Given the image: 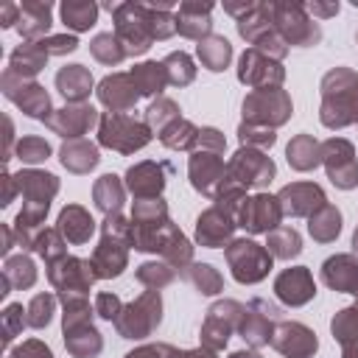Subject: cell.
<instances>
[{"instance_id":"bcb514c9","label":"cell","mask_w":358,"mask_h":358,"mask_svg":"<svg viewBox=\"0 0 358 358\" xmlns=\"http://www.w3.org/2000/svg\"><path fill=\"white\" fill-rule=\"evenodd\" d=\"M90 50H92V56H95L98 62H103V64H117V62H123V56H126V50L120 48L117 36H112V34H98V36L92 39Z\"/></svg>"},{"instance_id":"7402d4cb","label":"cell","mask_w":358,"mask_h":358,"mask_svg":"<svg viewBox=\"0 0 358 358\" xmlns=\"http://www.w3.org/2000/svg\"><path fill=\"white\" fill-rule=\"evenodd\" d=\"M235 227L238 224H235L232 213H227L224 207L215 204V207H210V210H204L199 215V221H196V241L201 246H210V249L224 246L232 238V229Z\"/></svg>"},{"instance_id":"74e56055","label":"cell","mask_w":358,"mask_h":358,"mask_svg":"<svg viewBox=\"0 0 358 358\" xmlns=\"http://www.w3.org/2000/svg\"><path fill=\"white\" fill-rule=\"evenodd\" d=\"M199 59H201V64L207 70L218 73V70H224L229 64L232 48H229V42L224 36H207V39L199 42Z\"/></svg>"},{"instance_id":"f1b7e54d","label":"cell","mask_w":358,"mask_h":358,"mask_svg":"<svg viewBox=\"0 0 358 358\" xmlns=\"http://www.w3.org/2000/svg\"><path fill=\"white\" fill-rule=\"evenodd\" d=\"M45 62H48V50H45V45H42V39H39V42H25V45H20V48L11 53L8 70H11L14 76L34 78V76L45 67Z\"/></svg>"},{"instance_id":"f6af8a7d","label":"cell","mask_w":358,"mask_h":358,"mask_svg":"<svg viewBox=\"0 0 358 358\" xmlns=\"http://www.w3.org/2000/svg\"><path fill=\"white\" fill-rule=\"evenodd\" d=\"M165 73H168V84H190L193 81V76H196V67H193V62H190V56L187 53H171L165 62Z\"/></svg>"},{"instance_id":"816d5d0a","label":"cell","mask_w":358,"mask_h":358,"mask_svg":"<svg viewBox=\"0 0 358 358\" xmlns=\"http://www.w3.org/2000/svg\"><path fill=\"white\" fill-rule=\"evenodd\" d=\"M25 324H28V310L22 305H8L3 310V338H6V344H11L14 336H20Z\"/></svg>"},{"instance_id":"44dd1931","label":"cell","mask_w":358,"mask_h":358,"mask_svg":"<svg viewBox=\"0 0 358 358\" xmlns=\"http://www.w3.org/2000/svg\"><path fill=\"white\" fill-rule=\"evenodd\" d=\"M274 294L280 296V302L296 308V305H305L316 296V282L305 266H294V268H285L274 280Z\"/></svg>"},{"instance_id":"8992f818","label":"cell","mask_w":358,"mask_h":358,"mask_svg":"<svg viewBox=\"0 0 358 358\" xmlns=\"http://www.w3.org/2000/svg\"><path fill=\"white\" fill-rule=\"evenodd\" d=\"M271 252L249 238L232 241L227 246V263L238 282H260L271 268Z\"/></svg>"},{"instance_id":"94428289","label":"cell","mask_w":358,"mask_h":358,"mask_svg":"<svg viewBox=\"0 0 358 358\" xmlns=\"http://www.w3.org/2000/svg\"><path fill=\"white\" fill-rule=\"evenodd\" d=\"M179 358H215L213 355V350H185V352H179Z\"/></svg>"},{"instance_id":"5b68a950","label":"cell","mask_w":358,"mask_h":358,"mask_svg":"<svg viewBox=\"0 0 358 358\" xmlns=\"http://www.w3.org/2000/svg\"><path fill=\"white\" fill-rule=\"evenodd\" d=\"M162 322V302H159V294L157 291H145L140 294L137 302L126 305L123 313L117 316L115 327L123 338H145L151 336Z\"/></svg>"},{"instance_id":"c3c4849f","label":"cell","mask_w":358,"mask_h":358,"mask_svg":"<svg viewBox=\"0 0 358 358\" xmlns=\"http://www.w3.org/2000/svg\"><path fill=\"white\" fill-rule=\"evenodd\" d=\"M53 305H56V299H53L50 294H36V296L31 299V305L25 308V310H28V324H31L34 330H42V327L50 322V316H53Z\"/></svg>"},{"instance_id":"e7e4bbea","label":"cell","mask_w":358,"mask_h":358,"mask_svg":"<svg viewBox=\"0 0 358 358\" xmlns=\"http://www.w3.org/2000/svg\"><path fill=\"white\" fill-rule=\"evenodd\" d=\"M6 123H8V134H6V143H8V145H11V120H8V117H6ZM8 154H11V151H6V159H11V157H8Z\"/></svg>"},{"instance_id":"83f0119b","label":"cell","mask_w":358,"mask_h":358,"mask_svg":"<svg viewBox=\"0 0 358 358\" xmlns=\"http://www.w3.org/2000/svg\"><path fill=\"white\" fill-rule=\"evenodd\" d=\"M50 28V3H22L17 14V31L28 42H39V36Z\"/></svg>"},{"instance_id":"7a4b0ae2","label":"cell","mask_w":358,"mask_h":358,"mask_svg":"<svg viewBox=\"0 0 358 358\" xmlns=\"http://www.w3.org/2000/svg\"><path fill=\"white\" fill-rule=\"evenodd\" d=\"M48 280L50 285L59 291L62 302H78L87 299L90 285L98 280L92 260H78V257H59L53 263H48Z\"/></svg>"},{"instance_id":"91938a15","label":"cell","mask_w":358,"mask_h":358,"mask_svg":"<svg viewBox=\"0 0 358 358\" xmlns=\"http://www.w3.org/2000/svg\"><path fill=\"white\" fill-rule=\"evenodd\" d=\"M199 143H201V148L204 151H215V154H221L224 151V137H221V131L218 129H201V134H199Z\"/></svg>"},{"instance_id":"8fae6325","label":"cell","mask_w":358,"mask_h":358,"mask_svg":"<svg viewBox=\"0 0 358 358\" xmlns=\"http://www.w3.org/2000/svg\"><path fill=\"white\" fill-rule=\"evenodd\" d=\"M227 171H229V179L238 182L243 190L246 187H263L274 179V162L263 151H255V148H241L229 159Z\"/></svg>"},{"instance_id":"ba28073f","label":"cell","mask_w":358,"mask_h":358,"mask_svg":"<svg viewBox=\"0 0 358 358\" xmlns=\"http://www.w3.org/2000/svg\"><path fill=\"white\" fill-rule=\"evenodd\" d=\"M241 319H243V305H238L232 299L215 302L207 310V319L201 324V344L207 350H221L229 341L232 330L241 327Z\"/></svg>"},{"instance_id":"ac0fdd59","label":"cell","mask_w":358,"mask_h":358,"mask_svg":"<svg viewBox=\"0 0 358 358\" xmlns=\"http://www.w3.org/2000/svg\"><path fill=\"white\" fill-rule=\"evenodd\" d=\"M274 20H277V28L285 45H313L322 36L319 25L302 17L299 6H274Z\"/></svg>"},{"instance_id":"ab89813d","label":"cell","mask_w":358,"mask_h":358,"mask_svg":"<svg viewBox=\"0 0 358 358\" xmlns=\"http://www.w3.org/2000/svg\"><path fill=\"white\" fill-rule=\"evenodd\" d=\"M266 249L271 252V257H280V260H291L302 252V241H299V232L291 229V227H277L268 232V243Z\"/></svg>"},{"instance_id":"d6a6232c","label":"cell","mask_w":358,"mask_h":358,"mask_svg":"<svg viewBox=\"0 0 358 358\" xmlns=\"http://www.w3.org/2000/svg\"><path fill=\"white\" fill-rule=\"evenodd\" d=\"M288 165L296 171H310L322 162V145L310 134H299L288 143Z\"/></svg>"},{"instance_id":"ee69618b","label":"cell","mask_w":358,"mask_h":358,"mask_svg":"<svg viewBox=\"0 0 358 358\" xmlns=\"http://www.w3.org/2000/svg\"><path fill=\"white\" fill-rule=\"evenodd\" d=\"M185 280L193 282L201 294H218L221 291V274L210 266V263H193L185 271Z\"/></svg>"},{"instance_id":"1f68e13d","label":"cell","mask_w":358,"mask_h":358,"mask_svg":"<svg viewBox=\"0 0 358 358\" xmlns=\"http://www.w3.org/2000/svg\"><path fill=\"white\" fill-rule=\"evenodd\" d=\"M62 157V165L73 173H87L98 165V148L90 143V140H70L62 145L59 151Z\"/></svg>"},{"instance_id":"6da1fadb","label":"cell","mask_w":358,"mask_h":358,"mask_svg":"<svg viewBox=\"0 0 358 358\" xmlns=\"http://www.w3.org/2000/svg\"><path fill=\"white\" fill-rule=\"evenodd\" d=\"M352 120H358V76L336 67L322 78V123L327 129H344Z\"/></svg>"},{"instance_id":"9c48e42d","label":"cell","mask_w":358,"mask_h":358,"mask_svg":"<svg viewBox=\"0 0 358 358\" xmlns=\"http://www.w3.org/2000/svg\"><path fill=\"white\" fill-rule=\"evenodd\" d=\"M3 92L28 117H39V120H48L50 117V98H48V92L36 81L22 78V76H14L11 70H6L3 73Z\"/></svg>"},{"instance_id":"f5cc1de1","label":"cell","mask_w":358,"mask_h":358,"mask_svg":"<svg viewBox=\"0 0 358 358\" xmlns=\"http://www.w3.org/2000/svg\"><path fill=\"white\" fill-rule=\"evenodd\" d=\"M162 257H165L171 266H179V268H182V266H187V263H190V257H193V246H190V241L179 232V235L168 243V249L162 252Z\"/></svg>"},{"instance_id":"d6986e66","label":"cell","mask_w":358,"mask_h":358,"mask_svg":"<svg viewBox=\"0 0 358 358\" xmlns=\"http://www.w3.org/2000/svg\"><path fill=\"white\" fill-rule=\"evenodd\" d=\"M168 176H171L168 162H140L126 171V187L137 199H157V193H162Z\"/></svg>"},{"instance_id":"8d00e7d4","label":"cell","mask_w":358,"mask_h":358,"mask_svg":"<svg viewBox=\"0 0 358 358\" xmlns=\"http://www.w3.org/2000/svg\"><path fill=\"white\" fill-rule=\"evenodd\" d=\"M3 282H6V288H31V285L36 282V268H34V260H31L28 255L6 257Z\"/></svg>"},{"instance_id":"03108f58","label":"cell","mask_w":358,"mask_h":358,"mask_svg":"<svg viewBox=\"0 0 358 358\" xmlns=\"http://www.w3.org/2000/svg\"><path fill=\"white\" fill-rule=\"evenodd\" d=\"M352 249L358 252V227H355V235H352Z\"/></svg>"},{"instance_id":"ffe728a7","label":"cell","mask_w":358,"mask_h":358,"mask_svg":"<svg viewBox=\"0 0 358 358\" xmlns=\"http://www.w3.org/2000/svg\"><path fill=\"white\" fill-rule=\"evenodd\" d=\"M280 207L282 215H313L319 207H324V193L313 182H294L280 190Z\"/></svg>"},{"instance_id":"4316f807","label":"cell","mask_w":358,"mask_h":358,"mask_svg":"<svg viewBox=\"0 0 358 358\" xmlns=\"http://www.w3.org/2000/svg\"><path fill=\"white\" fill-rule=\"evenodd\" d=\"M56 87L70 103H84V98L92 90V76L84 64H67L56 73Z\"/></svg>"},{"instance_id":"9a60e30c","label":"cell","mask_w":358,"mask_h":358,"mask_svg":"<svg viewBox=\"0 0 358 358\" xmlns=\"http://www.w3.org/2000/svg\"><path fill=\"white\" fill-rule=\"evenodd\" d=\"M282 76H285L282 67H280L274 59H268L266 53H260L257 48H252V50H246V53L241 56L238 78H241L243 84L255 87V90H274V87L282 84Z\"/></svg>"},{"instance_id":"d590c367","label":"cell","mask_w":358,"mask_h":358,"mask_svg":"<svg viewBox=\"0 0 358 358\" xmlns=\"http://www.w3.org/2000/svg\"><path fill=\"white\" fill-rule=\"evenodd\" d=\"M308 232H310L316 241H322V243H327V241H336V235L341 232V213H338L333 204H324V207H319V210L310 215Z\"/></svg>"},{"instance_id":"3957f363","label":"cell","mask_w":358,"mask_h":358,"mask_svg":"<svg viewBox=\"0 0 358 358\" xmlns=\"http://www.w3.org/2000/svg\"><path fill=\"white\" fill-rule=\"evenodd\" d=\"M117 17V42L123 45L126 56L145 53L154 36V11L151 6H109Z\"/></svg>"},{"instance_id":"be15d7a7","label":"cell","mask_w":358,"mask_h":358,"mask_svg":"<svg viewBox=\"0 0 358 358\" xmlns=\"http://www.w3.org/2000/svg\"><path fill=\"white\" fill-rule=\"evenodd\" d=\"M229 358H260V355H257V352H252V350H246V352H243V350H238V352H232Z\"/></svg>"},{"instance_id":"db71d44e","label":"cell","mask_w":358,"mask_h":358,"mask_svg":"<svg viewBox=\"0 0 358 358\" xmlns=\"http://www.w3.org/2000/svg\"><path fill=\"white\" fill-rule=\"evenodd\" d=\"M238 134H241V143L260 145V148H266V145H271V143H274V131H271V129H263V126H249V123H241Z\"/></svg>"},{"instance_id":"cb8c5ba5","label":"cell","mask_w":358,"mask_h":358,"mask_svg":"<svg viewBox=\"0 0 358 358\" xmlns=\"http://www.w3.org/2000/svg\"><path fill=\"white\" fill-rule=\"evenodd\" d=\"M98 98L103 106H109L115 115H123L126 109H131L140 98L131 76L126 73H115V76H106L101 84H98Z\"/></svg>"},{"instance_id":"680465c9","label":"cell","mask_w":358,"mask_h":358,"mask_svg":"<svg viewBox=\"0 0 358 358\" xmlns=\"http://www.w3.org/2000/svg\"><path fill=\"white\" fill-rule=\"evenodd\" d=\"M48 56H64V53H73L78 48L76 36H50V39H42Z\"/></svg>"},{"instance_id":"7c38bea8","label":"cell","mask_w":358,"mask_h":358,"mask_svg":"<svg viewBox=\"0 0 358 358\" xmlns=\"http://www.w3.org/2000/svg\"><path fill=\"white\" fill-rule=\"evenodd\" d=\"M322 162H324L327 176L336 187L350 190L358 185V159H355V151L347 140H341V137L327 140L322 145Z\"/></svg>"},{"instance_id":"e0dca14e","label":"cell","mask_w":358,"mask_h":358,"mask_svg":"<svg viewBox=\"0 0 358 358\" xmlns=\"http://www.w3.org/2000/svg\"><path fill=\"white\" fill-rule=\"evenodd\" d=\"M271 347L285 358H310L316 352L319 341H316V333L310 327H305L299 322H282L274 330Z\"/></svg>"},{"instance_id":"60d3db41","label":"cell","mask_w":358,"mask_h":358,"mask_svg":"<svg viewBox=\"0 0 358 358\" xmlns=\"http://www.w3.org/2000/svg\"><path fill=\"white\" fill-rule=\"evenodd\" d=\"M168 218V207L162 199H137L134 210H131V224L134 227H157L165 224Z\"/></svg>"},{"instance_id":"11a10c76","label":"cell","mask_w":358,"mask_h":358,"mask_svg":"<svg viewBox=\"0 0 358 358\" xmlns=\"http://www.w3.org/2000/svg\"><path fill=\"white\" fill-rule=\"evenodd\" d=\"M95 313L101 319H109V322H117V316L123 313V302L115 296V294H98L95 296Z\"/></svg>"},{"instance_id":"603a6c76","label":"cell","mask_w":358,"mask_h":358,"mask_svg":"<svg viewBox=\"0 0 358 358\" xmlns=\"http://www.w3.org/2000/svg\"><path fill=\"white\" fill-rule=\"evenodd\" d=\"M95 120H101V117L90 103H73V106H64L56 115H50L48 126L67 140H81V134H87Z\"/></svg>"},{"instance_id":"2e32d148","label":"cell","mask_w":358,"mask_h":358,"mask_svg":"<svg viewBox=\"0 0 358 358\" xmlns=\"http://www.w3.org/2000/svg\"><path fill=\"white\" fill-rule=\"evenodd\" d=\"M14 179H17V190H20L22 199H25V207H22V210L48 213L50 199H53L56 190H59L56 176H53V173H45V171L28 168V171H20Z\"/></svg>"},{"instance_id":"6f0895ef","label":"cell","mask_w":358,"mask_h":358,"mask_svg":"<svg viewBox=\"0 0 358 358\" xmlns=\"http://www.w3.org/2000/svg\"><path fill=\"white\" fill-rule=\"evenodd\" d=\"M126 358H179V352L168 344H145L140 350H131Z\"/></svg>"},{"instance_id":"f907efd6","label":"cell","mask_w":358,"mask_h":358,"mask_svg":"<svg viewBox=\"0 0 358 358\" xmlns=\"http://www.w3.org/2000/svg\"><path fill=\"white\" fill-rule=\"evenodd\" d=\"M137 280L145 285V288H162V285H168L171 280H173V271L165 266V263H143L140 268H137Z\"/></svg>"},{"instance_id":"7bdbcfd3","label":"cell","mask_w":358,"mask_h":358,"mask_svg":"<svg viewBox=\"0 0 358 358\" xmlns=\"http://www.w3.org/2000/svg\"><path fill=\"white\" fill-rule=\"evenodd\" d=\"M98 17V8L92 3H64L62 6V20L73 31H87Z\"/></svg>"},{"instance_id":"30bf717a","label":"cell","mask_w":358,"mask_h":358,"mask_svg":"<svg viewBox=\"0 0 358 358\" xmlns=\"http://www.w3.org/2000/svg\"><path fill=\"white\" fill-rule=\"evenodd\" d=\"M280 218H282L280 199L268 196V193H257L252 199L246 196L235 213V224L249 229V232H271L280 227Z\"/></svg>"},{"instance_id":"52a82bcc","label":"cell","mask_w":358,"mask_h":358,"mask_svg":"<svg viewBox=\"0 0 358 358\" xmlns=\"http://www.w3.org/2000/svg\"><path fill=\"white\" fill-rule=\"evenodd\" d=\"M291 115V98L285 95V90L274 87V90H255L246 101H243V123L249 126H280L285 123Z\"/></svg>"},{"instance_id":"277c9868","label":"cell","mask_w":358,"mask_h":358,"mask_svg":"<svg viewBox=\"0 0 358 358\" xmlns=\"http://www.w3.org/2000/svg\"><path fill=\"white\" fill-rule=\"evenodd\" d=\"M98 140L101 145L112 148V151H120V154H131L137 148H143L148 140H151V129L129 115H103L98 120Z\"/></svg>"},{"instance_id":"d4e9b609","label":"cell","mask_w":358,"mask_h":358,"mask_svg":"<svg viewBox=\"0 0 358 358\" xmlns=\"http://www.w3.org/2000/svg\"><path fill=\"white\" fill-rule=\"evenodd\" d=\"M322 280L336 288V291H347V294H358V260L352 255H336L327 257L322 266Z\"/></svg>"},{"instance_id":"836d02e7","label":"cell","mask_w":358,"mask_h":358,"mask_svg":"<svg viewBox=\"0 0 358 358\" xmlns=\"http://www.w3.org/2000/svg\"><path fill=\"white\" fill-rule=\"evenodd\" d=\"M123 193H126V187L120 185V179H117L115 173L101 176V179L95 182V187H92L95 207L103 210L106 215H115V213L120 210V204H123Z\"/></svg>"},{"instance_id":"9f6ffc18","label":"cell","mask_w":358,"mask_h":358,"mask_svg":"<svg viewBox=\"0 0 358 358\" xmlns=\"http://www.w3.org/2000/svg\"><path fill=\"white\" fill-rule=\"evenodd\" d=\"M8 358H53V352H50L42 341L31 338V341L20 344L17 350H11V352H8Z\"/></svg>"},{"instance_id":"681fc988","label":"cell","mask_w":358,"mask_h":358,"mask_svg":"<svg viewBox=\"0 0 358 358\" xmlns=\"http://www.w3.org/2000/svg\"><path fill=\"white\" fill-rule=\"evenodd\" d=\"M48 154H50V145H48V140L45 137H22L20 143H17V159L20 162H42V159H48Z\"/></svg>"},{"instance_id":"5bb4252c","label":"cell","mask_w":358,"mask_h":358,"mask_svg":"<svg viewBox=\"0 0 358 358\" xmlns=\"http://www.w3.org/2000/svg\"><path fill=\"white\" fill-rule=\"evenodd\" d=\"M277 308L268 305L266 299H252L246 308H243V319H241V336L252 344V347H263V344H271L274 338V322H277Z\"/></svg>"},{"instance_id":"6125c7cd","label":"cell","mask_w":358,"mask_h":358,"mask_svg":"<svg viewBox=\"0 0 358 358\" xmlns=\"http://www.w3.org/2000/svg\"><path fill=\"white\" fill-rule=\"evenodd\" d=\"M308 11H313V14H324V17H327V14H336V11H338V3H336V6H319V3H313V6H308Z\"/></svg>"},{"instance_id":"4dcf8cb0","label":"cell","mask_w":358,"mask_h":358,"mask_svg":"<svg viewBox=\"0 0 358 358\" xmlns=\"http://www.w3.org/2000/svg\"><path fill=\"white\" fill-rule=\"evenodd\" d=\"M210 3L204 6H193V3H185L179 6V14H176V31L182 36H190V39H201L204 34H210Z\"/></svg>"},{"instance_id":"f35d334b","label":"cell","mask_w":358,"mask_h":358,"mask_svg":"<svg viewBox=\"0 0 358 358\" xmlns=\"http://www.w3.org/2000/svg\"><path fill=\"white\" fill-rule=\"evenodd\" d=\"M199 134H201V129H196L190 120L179 117V120L168 123V126L159 131V140H162V145H168V148H182V151H187V148H193V145L199 143Z\"/></svg>"},{"instance_id":"484cf974","label":"cell","mask_w":358,"mask_h":358,"mask_svg":"<svg viewBox=\"0 0 358 358\" xmlns=\"http://www.w3.org/2000/svg\"><path fill=\"white\" fill-rule=\"evenodd\" d=\"M56 229H59V235H62L67 243H87L90 235L95 232V221H92V215H90L84 207L67 204V207L59 213Z\"/></svg>"},{"instance_id":"e575fe53","label":"cell","mask_w":358,"mask_h":358,"mask_svg":"<svg viewBox=\"0 0 358 358\" xmlns=\"http://www.w3.org/2000/svg\"><path fill=\"white\" fill-rule=\"evenodd\" d=\"M129 76H131V81H134V87H137L140 95H154V92L159 95L162 87L168 84L165 64H157V62H143V64H137Z\"/></svg>"},{"instance_id":"b9f144b4","label":"cell","mask_w":358,"mask_h":358,"mask_svg":"<svg viewBox=\"0 0 358 358\" xmlns=\"http://www.w3.org/2000/svg\"><path fill=\"white\" fill-rule=\"evenodd\" d=\"M173 120H179V106L171 101V98H157L148 109H145V126L151 129V131H162L168 123H173Z\"/></svg>"},{"instance_id":"4fadbf2b","label":"cell","mask_w":358,"mask_h":358,"mask_svg":"<svg viewBox=\"0 0 358 358\" xmlns=\"http://www.w3.org/2000/svg\"><path fill=\"white\" fill-rule=\"evenodd\" d=\"M229 182V171L224 165V159L215 154V151H196L190 157V185L210 196V199H218V193L224 190V185Z\"/></svg>"},{"instance_id":"f546056e","label":"cell","mask_w":358,"mask_h":358,"mask_svg":"<svg viewBox=\"0 0 358 358\" xmlns=\"http://www.w3.org/2000/svg\"><path fill=\"white\" fill-rule=\"evenodd\" d=\"M92 266H95L98 277H117L126 268V246L112 238H101V243L92 255Z\"/></svg>"},{"instance_id":"7dc6e473","label":"cell","mask_w":358,"mask_h":358,"mask_svg":"<svg viewBox=\"0 0 358 358\" xmlns=\"http://www.w3.org/2000/svg\"><path fill=\"white\" fill-rule=\"evenodd\" d=\"M64 246H67V241L59 235V229H42V232L36 235L34 252H39L48 263H53V260L64 257Z\"/></svg>"}]
</instances>
